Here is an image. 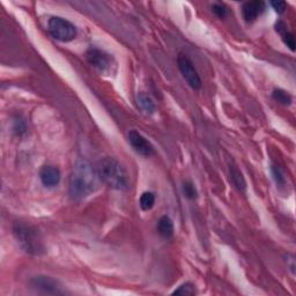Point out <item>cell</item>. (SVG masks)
I'll use <instances>...</instances> for the list:
<instances>
[{
  "label": "cell",
  "mask_w": 296,
  "mask_h": 296,
  "mask_svg": "<svg viewBox=\"0 0 296 296\" xmlns=\"http://www.w3.org/2000/svg\"><path fill=\"white\" fill-rule=\"evenodd\" d=\"M98 181L96 169L87 161H78L73 167L70 185H68V192L72 199L80 200L86 198L96 191L98 188Z\"/></svg>",
  "instance_id": "obj_1"
},
{
  "label": "cell",
  "mask_w": 296,
  "mask_h": 296,
  "mask_svg": "<svg viewBox=\"0 0 296 296\" xmlns=\"http://www.w3.org/2000/svg\"><path fill=\"white\" fill-rule=\"evenodd\" d=\"M96 173L102 183L109 188L125 191L130 187V175L119 161L113 158H104L98 161Z\"/></svg>",
  "instance_id": "obj_2"
},
{
  "label": "cell",
  "mask_w": 296,
  "mask_h": 296,
  "mask_svg": "<svg viewBox=\"0 0 296 296\" xmlns=\"http://www.w3.org/2000/svg\"><path fill=\"white\" fill-rule=\"evenodd\" d=\"M13 235L22 250L29 255L41 256L45 252L43 240L35 227L18 221L13 226Z\"/></svg>",
  "instance_id": "obj_3"
},
{
  "label": "cell",
  "mask_w": 296,
  "mask_h": 296,
  "mask_svg": "<svg viewBox=\"0 0 296 296\" xmlns=\"http://www.w3.org/2000/svg\"><path fill=\"white\" fill-rule=\"evenodd\" d=\"M86 58L95 70L101 74L112 75L117 71V62L111 54L100 48L90 47L86 51Z\"/></svg>",
  "instance_id": "obj_4"
},
{
  "label": "cell",
  "mask_w": 296,
  "mask_h": 296,
  "mask_svg": "<svg viewBox=\"0 0 296 296\" xmlns=\"http://www.w3.org/2000/svg\"><path fill=\"white\" fill-rule=\"evenodd\" d=\"M48 30L54 39L60 42H71L77 37V27L71 21L60 17L49 19Z\"/></svg>",
  "instance_id": "obj_5"
},
{
  "label": "cell",
  "mask_w": 296,
  "mask_h": 296,
  "mask_svg": "<svg viewBox=\"0 0 296 296\" xmlns=\"http://www.w3.org/2000/svg\"><path fill=\"white\" fill-rule=\"evenodd\" d=\"M177 65L180 72L183 75L184 80L193 89H199L202 87V79H200L198 72H197L192 60L187 55L180 54L177 57Z\"/></svg>",
  "instance_id": "obj_6"
},
{
  "label": "cell",
  "mask_w": 296,
  "mask_h": 296,
  "mask_svg": "<svg viewBox=\"0 0 296 296\" xmlns=\"http://www.w3.org/2000/svg\"><path fill=\"white\" fill-rule=\"evenodd\" d=\"M30 286L37 291H41L43 294H50V295H62L65 293L63 290V286L60 284L58 280H56L51 276L45 275H37L34 276L30 280Z\"/></svg>",
  "instance_id": "obj_7"
},
{
  "label": "cell",
  "mask_w": 296,
  "mask_h": 296,
  "mask_svg": "<svg viewBox=\"0 0 296 296\" xmlns=\"http://www.w3.org/2000/svg\"><path fill=\"white\" fill-rule=\"evenodd\" d=\"M128 142L132 146V148L143 158H150L154 154V147L151 141L146 139L140 132L135 130H131L127 134Z\"/></svg>",
  "instance_id": "obj_8"
},
{
  "label": "cell",
  "mask_w": 296,
  "mask_h": 296,
  "mask_svg": "<svg viewBox=\"0 0 296 296\" xmlns=\"http://www.w3.org/2000/svg\"><path fill=\"white\" fill-rule=\"evenodd\" d=\"M265 7H266V4L263 0H252V2L244 3L242 7L243 19L246 22L256 21L258 17L264 13Z\"/></svg>",
  "instance_id": "obj_9"
},
{
  "label": "cell",
  "mask_w": 296,
  "mask_h": 296,
  "mask_svg": "<svg viewBox=\"0 0 296 296\" xmlns=\"http://www.w3.org/2000/svg\"><path fill=\"white\" fill-rule=\"evenodd\" d=\"M40 178L45 188H55L60 183L62 174L60 170L54 166H44L40 170Z\"/></svg>",
  "instance_id": "obj_10"
},
{
  "label": "cell",
  "mask_w": 296,
  "mask_h": 296,
  "mask_svg": "<svg viewBox=\"0 0 296 296\" xmlns=\"http://www.w3.org/2000/svg\"><path fill=\"white\" fill-rule=\"evenodd\" d=\"M135 102H136V105H138V108L141 110V112H143L147 116L153 115L155 110H157L154 101L152 100L151 96H148V95L145 93H138L135 98Z\"/></svg>",
  "instance_id": "obj_11"
},
{
  "label": "cell",
  "mask_w": 296,
  "mask_h": 296,
  "mask_svg": "<svg viewBox=\"0 0 296 296\" xmlns=\"http://www.w3.org/2000/svg\"><path fill=\"white\" fill-rule=\"evenodd\" d=\"M157 228H158L159 234H160L162 237H165V238L173 237L174 223H173V220L170 219L168 215L161 216L160 220H159V222H158Z\"/></svg>",
  "instance_id": "obj_12"
},
{
  "label": "cell",
  "mask_w": 296,
  "mask_h": 296,
  "mask_svg": "<svg viewBox=\"0 0 296 296\" xmlns=\"http://www.w3.org/2000/svg\"><path fill=\"white\" fill-rule=\"evenodd\" d=\"M229 177H230V182L233 183L234 187L238 190V191H242V192L245 191L246 189L245 178L236 167H230Z\"/></svg>",
  "instance_id": "obj_13"
},
{
  "label": "cell",
  "mask_w": 296,
  "mask_h": 296,
  "mask_svg": "<svg viewBox=\"0 0 296 296\" xmlns=\"http://www.w3.org/2000/svg\"><path fill=\"white\" fill-rule=\"evenodd\" d=\"M272 97L274 98L276 102H279L280 104L282 105H290L291 102H293V97L291 95L286 92L283 89H274L272 93Z\"/></svg>",
  "instance_id": "obj_14"
},
{
  "label": "cell",
  "mask_w": 296,
  "mask_h": 296,
  "mask_svg": "<svg viewBox=\"0 0 296 296\" xmlns=\"http://www.w3.org/2000/svg\"><path fill=\"white\" fill-rule=\"evenodd\" d=\"M140 207H141L142 211H150L154 207L155 204V196L153 192H143L141 197H140L139 200Z\"/></svg>",
  "instance_id": "obj_15"
},
{
  "label": "cell",
  "mask_w": 296,
  "mask_h": 296,
  "mask_svg": "<svg viewBox=\"0 0 296 296\" xmlns=\"http://www.w3.org/2000/svg\"><path fill=\"white\" fill-rule=\"evenodd\" d=\"M182 190H183L184 196L190 200H195L198 197V191H197L195 184L191 181H185L183 183V187H182Z\"/></svg>",
  "instance_id": "obj_16"
},
{
  "label": "cell",
  "mask_w": 296,
  "mask_h": 296,
  "mask_svg": "<svg viewBox=\"0 0 296 296\" xmlns=\"http://www.w3.org/2000/svg\"><path fill=\"white\" fill-rule=\"evenodd\" d=\"M271 172H272L273 180H274L276 187H279V188L286 187V177L283 176V173L281 172V169H280L279 167L272 165Z\"/></svg>",
  "instance_id": "obj_17"
},
{
  "label": "cell",
  "mask_w": 296,
  "mask_h": 296,
  "mask_svg": "<svg viewBox=\"0 0 296 296\" xmlns=\"http://www.w3.org/2000/svg\"><path fill=\"white\" fill-rule=\"evenodd\" d=\"M197 293L196 286L191 282H185L173 291L174 295H195Z\"/></svg>",
  "instance_id": "obj_18"
},
{
  "label": "cell",
  "mask_w": 296,
  "mask_h": 296,
  "mask_svg": "<svg viewBox=\"0 0 296 296\" xmlns=\"http://www.w3.org/2000/svg\"><path fill=\"white\" fill-rule=\"evenodd\" d=\"M281 39L283 41V43L286 44L291 51H295V39L293 34L286 30V32L281 34Z\"/></svg>",
  "instance_id": "obj_19"
},
{
  "label": "cell",
  "mask_w": 296,
  "mask_h": 296,
  "mask_svg": "<svg viewBox=\"0 0 296 296\" xmlns=\"http://www.w3.org/2000/svg\"><path fill=\"white\" fill-rule=\"evenodd\" d=\"M13 130L18 135L24 134L26 130H27V125H26V121L21 118H17L14 120Z\"/></svg>",
  "instance_id": "obj_20"
},
{
  "label": "cell",
  "mask_w": 296,
  "mask_h": 296,
  "mask_svg": "<svg viewBox=\"0 0 296 296\" xmlns=\"http://www.w3.org/2000/svg\"><path fill=\"white\" fill-rule=\"evenodd\" d=\"M212 12H213L218 18L223 19L227 15L228 10H227V7L223 5V4L219 3V4H214V5L212 6Z\"/></svg>",
  "instance_id": "obj_21"
},
{
  "label": "cell",
  "mask_w": 296,
  "mask_h": 296,
  "mask_svg": "<svg viewBox=\"0 0 296 296\" xmlns=\"http://www.w3.org/2000/svg\"><path fill=\"white\" fill-rule=\"evenodd\" d=\"M271 6L273 7V10L279 14H282L284 11H286V7H287L286 3L280 2V0H278V2H271Z\"/></svg>",
  "instance_id": "obj_22"
}]
</instances>
